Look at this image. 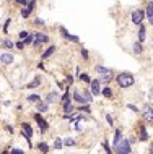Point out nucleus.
<instances>
[{"label":"nucleus","instance_id":"nucleus-1","mask_svg":"<svg viewBox=\"0 0 153 154\" xmlns=\"http://www.w3.org/2000/svg\"><path fill=\"white\" fill-rule=\"evenodd\" d=\"M73 99L80 104H88L91 102V94L88 91H80V89H75L73 91Z\"/></svg>","mask_w":153,"mask_h":154},{"label":"nucleus","instance_id":"nucleus-2","mask_svg":"<svg viewBox=\"0 0 153 154\" xmlns=\"http://www.w3.org/2000/svg\"><path fill=\"white\" fill-rule=\"evenodd\" d=\"M114 151L117 154H130V141L122 138L119 143L114 144Z\"/></svg>","mask_w":153,"mask_h":154},{"label":"nucleus","instance_id":"nucleus-3","mask_svg":"<svg viewBox=\"0 0 153 154\" xmlns=\"http://www.w3.org/2000/svg\"><path fill=\"white\" fill-rule=\"evenodd\" d=\"M117 85L121 88H129V86L134 85V76L130 73H121L117 76Z\"/></svg>","mask_w":153,"mask_h":154},{"label":"nucleus","instance_id":"nucleus-4","mask_svg":"<svg viewBox=\"0 0 153 154\" xmlns=\"http://www.w3.org/2000/svg\"><path fill=\"white\" fill-rule=\"evenodd\" d=\"M96 73L100 75V81H109L113 78V72L109 68L101 66V65H96Z\"/></svg>","mask_w":153,"mask_h":154},{"label":"nucleus","instance_id":"nucleus-5","mask_svg":"<svg viewBox=\"0 0 153 154\" xmlns=\"http://www.w3.org/2000/svg\"><path fill=\"white\" fill-rule=\"evenodd\" d=\"M31 37H33V44H34L36 47H41L43 42H47L49 41V37L46 34H43V32H33Z\"/></svg>","mask_w":153,"mask_h":154},{"label":"nucleus","instance_id":"nucleus-6","mask_svg":"<svg viewBox=\"0 0 153 154\" xmlns=\"http://www.w3.org/2000/svg\"><path fill=\"white\" fill-rule=\"evenodd\" d=\"M142 114H143V119H145L147 122H153V107L150 104H145V106L142 107Z\"/></svg>","mask_w":153,"mask_h":154},{"label":"nucleus","instance_id":"nucleus-7","mask_svg":"<svg viewBox=\"0 0 153 154\" xmlns=\"http://www.w3.org/2000/svg\"><path fill=\"white\" fill-rule=\"evenodd\" d=\"M21 127H23L24 136L28 138V143H30V146H31V141H30V138H33V128H31V125L30 123H23Z\"/></svg>","mask_w":153,"mask_h":154},{"label":"nucleus","instance_id":"nucleus-8","mask_svg":"<svg viewBox=\"0 0 153 154\" xmlns=\"http://www.w3.org/2000/svg\"><path fill=\"white\" fill-rule=\"evenodd\" d=\"M142 20H143V11L142 10H137V11L132 13V23L140 24V23H142Z\"/></svg>","mask_w":153,"mask_h":154},{"label":"nucleus","instance_id":"nucleus-9","mask_svg":"<svg viewBox=\"0 0 153 154\" xmlns=\"http://www.w3.org/2000/svg\"><path fill=\"white\" fill-rule=\"evenodd\" d=\"M34 119H36V122H38V125L41 127V130H43V131L46 130V128H47V122H46V120L41 117L39 114H36V115H34Z\"/></svg>","mask_w":153,"mask_h":154},{"label":"nucleus","instance_id":"nucleus-10","mask_svg":"<svg viewBox=\"0 0 153 154\" xmlns=\"http://www.w3.org/2000/svg\"><path fill=\"white\" fill-rule=\"evenodd\" d=\"M13 62V55L11 54H2V63L3 65H10Z\"/></svg>","mask_w":153,"mask_h":154},{"label":"nucleus","instance_id":"nucleus-11","mask_svg":"<svg viewBox=\"0 0 153 154\" xmlns=\"http://www.w3.org/2000/svg\"><path fill=\"white\" fill-rule=\"evenodd\" d=\"M147 16H148L150 24H153V2H150V3H148V7H147Z\"/></svg>","mask_w":153,"mask_h":154},{"label":"nucleus","instance_id":"nucleus-12","mask_svg":"<svg viewBox=\"0 0 153 154\" xmlns=\"http://www.w3.org/2000/svg\"><path fill=\"white\" fill-rule=\"evenodd\" d=\"M91 93L93 94H100V80H93L91 81Z\"/></svg>","mask_w":153,"mask_h":154},{"label":"nucleus","instance_id":"nucleus-13","mask_svg":"<svg viewBox=\"0 0 153 154\" xmlns=\"http://www.w3.org/2000/svg\"><path fill=\"white\" fill-rule=\"evenodd\" d=\"M60 31H62V34H64L67 39H70V41H75V42H78V37L77 36H72V34H69L67 31H65V28H60Z\"/></svg>","mask_w":153,"mask_h":154},{"label":"nucleus","instance_id":"nucleus-14","mask_svg":"<svg viewBox=\"0 0 153 154\" xmlns=\"http://www.w3.org/2000/svg\"><path fill=\"white\" fill-rule=\"evenodd\" d=\"M140 140H142V141H147V140H148V135H147V128L143 127V125H142V127H140Z\"/></svg>","mask_w":153,"mask_h":154},{"label":"nucleus","instance_id":"nucleus-15","mask_svg":"<svg viewBox=\"0 0 153 154\" xmlns=\"http://www.w3.org/2000/svg\"><path fill=\"white\" fill-rule=\"evenodd\" d=\"M46 101H47V104L56 102V101H57V93H49L47 97H46Z\"/></svg>","mask_w":153,"mask_h":154},{"label":"nucleus","instance_id":"nucleus-16","mask_svg":"<svg viewBox=\"0 0 153 154\" xmlns=\"http://www.w3.org/2000/svg\"><path fill=\"white\" fill-rule=\"evenodd\" d=\"M139 41L142 42V41H145V28L140 26V31H139Z\"/></svg>","mask_w":153,"mask_h":154},{"label":"nucleus","instance_id":"nucleus-17","mask_svg":"<svg viewBox=\"0 0 153 154\" xmlns=\"http://www.w3.org/2000/svg\"><path fill=\"white\" fill-rule=\"evenodd\" d=\"M54 51H56V47H54V45H52V47H49L47 51L43 54V59H46V57H49V55H51V54H54Z\"/></svg>","mask_w":153,"mask_h":154},{"label":"nucleus","instance_id":"nucleus-18","mask_svg":"<svg viewBox=\"0 0 153 154\" xmlns=\"http://www.w3.org/2000/svg\"><path fill=\"white\" fill-rule=\"evenodd\" d=\"M142 51L143 49H142V45H140V42H135L134 44V52L135 54H142Z\"/></svg>","mask_w":153,"mask_h":154},{"label":"nucleus","instance_id":"nucleus-19","mask_svg":"<svg viewBox=\"0 0 153 154\" xmlns=\"http://www.w3.org/2000/svg\"><path fill=\"white\" fill-rule=\"evenodd\" d=\"M38 110H39V112H46V110H47V104L38 102Z\"/></svg>","mask_w":153,"mask_h":154},{"label":"nucleus","instance_id":"nucleus-20","mask_svg":"<svg viewBox=\"0 0 153 154\" xmlns=\"http://www.w3.org/2000/svg\"><path fill=\"white\" fill-rule=\"evenodd\" d=\"M38 148L41 149V152H44V154H46V152L49 151V146H47L46 143H39V146H38Z\"/></svg>","mask_w":153,"mask_h":154},{"label":"nucleus","instance_id":"nucleus-21","mask_svg":"<svg viewBox=\"0 0 153 154\" xmlns=\"http://www.w3.org/2000/svg\"><path fill=\"white\" fill-rule=\"evenodd\" d=\"M39 81H41V80H39V78H36V80H34V81H31V83H30V85H28V88H31V89H33V88H36V86H38V85H39Z\"/></svg>","mask_w":153,"mask_h":154},{"label":"nucleus","instance_id":"nucleus-22","mask_svg":"<svg viewBox=\"0 0 153 154\" xmlns=\"http://www.w3.org/2000/svg\"><path fill=\"white\" fill-rule=\"evenodd\" d=\"M80 80H81V81H85V83H91V80H90V76H88L86 73L80 75Z\"/></svg>","mask_w":153,"mask_h":154},{"label":"nucleus","instance_id":"nucleus-23","mask_svg":"<svg viewBox=\"0 0 153 154\" xmlns=\"http://www.w3.org/2000/svg\"><path fill=\"white\" fill-rule=\"evenodd\" d=\"M103 96L111 97V96H113V93H111V88H104V89H103Z\"/></svg>","mask_w":153,"mask_h":154},{"label":"nucleus","instance_id":"nucleus-24","mask_svg":"<svg viewBox=\"0 0 153 154\" xmlns=\"http://www.w3.org/2000/svg\"><path fill=\"white\" fill-rule=\"evenodd\" d=\"M28 101H30V102H39V96L33 94V96H30V97H28Z\"/></svg>","mask_w":153,"mask_h":154},{"label":"nucleus","instance_id":"nucleus-25","mask_svg":"<svg viewBox=\"0 0 153 154\" xmlns=\"http://www.w3.org/2000/svg\"><path fill=\"white\" fill-rule=\"evenodd\" d=\"M121 140H122V138H121V131L117 130V131H116V135H114V144H116V143H119Z\"/></svg>","mask_w":153,"mask_h":154},{"label":"nucleus","instance_id":"nucleus-26","mask_svg":"<svg viewBox=\"0 0 153 154\" xmlns=\"http://www.w3.org/2000/svg\"><path fill=\"white\" fill-rule=\"evenodd\" d=\"M73 144H75V140H72V138L65 140V146H73Z\"/></svg>","mask_w":153,"mask_h":154},{"label":"nucleus","instance_id":"nucleus-27","mask_svg":"<svg viewBox=\"0 0 153 154\" xmlns=\"http://www.w3.org/2000/svg\"><path fill=\"white\" fill-rule=\"evenodd\" d=\"M2 45H3V47H5V49H10V47H11V45H13V44H11L10 41H3V42H2Z\"/></svg>","mask_w":153,"mask_h":154},{"label":"nucleus","instance_id":"nucleus-28","mask_svg":"<svg viewBox=\"0 0 153 154\" xmlns=\"http://www.w3.org/2000/svg\"><path fill=\"white\" fill-rule=\"evenodd\" d=\"M54 148H56V149H60V148H62V141H60V140H56V143H54Z\"/></svg>","mask_w":153,"mask_h":154},{"label":"nucleus","instance_id":"nucleus-29","mask_svg":"<svg viewBox=\"0 0 153 154\" xmlns=\"http://www.w3.org/2000/svg\"><path fill=\"white\" fill-rule=\"evenodd\" d=\"M20 39H28V32L26 31H21V32H20Z\"/></svg>","mask_w":153,"mask_h":154},{"label":"nucleus","instance_id":"nucleus-30","mask_svg":"<svg viewBox=\"0 0 153 154\" xmlns=\"http://www.w3.org/2000/svg\"><path fill=\"white\" fill-rule=\"evenodd\" d=\"M34 23H36V24H39V26H43V24H44V21H43L41 18H36V20H34Z\"/></svg>","mask_w":153,"mask_h":154},{"label":"nucleus","instance_id":"nucleus-31","mask_svg":"<svg viewBox=\"0 0 153 154\" xmlns=\"http://www.w3.org/2000/svg\"><path fill=\"white\" fill-rule=\"evenodd\" d=\"M8 24H10V20H7V21H5V24H3V31H8Z\"/></svg>","mask_w":153,"mask_h":154},{"label":"nucleus","instance_id":"nucleus-32","mask_svg":"<svg viewBox=\"0 0 153 154\" xmlns=\"http://www.w3.org/2000/svg\"><path fill=\"white\" fill-rule=\"evenodd\" d=\"M11 154H24L21 149H13V151H11Z\"/></svg>","mask_w":153,"mask_h":154},{"label":"nucleus","instance_id":"nucleus-33","mask_svg":"<svg viewBox=\"0 0 153 154\" xmlns=\"http://www.w3.org/2000/svg\"><path fill=\"white\" fill-rule=\"evenodd\" d=\"M104 149H106V154H113V152H111V149H109V146H107L106 143H104Z\"/></svg>","mask_w":153,"mask_h":154},{"label":"nucleus","instance_id":"nucleus-34","mask_svg":"<svg viewBox=\"0 0 153 154\" xmlns=\"http://www.w3.org/2000/svg\"><path fill=\"white\" fill-rule=\"evenodd\" d=\"M16 2H18V3H21V5H26V3H28V0H16Z\"/></svg>","mask_w":153,"mask_h":154},{"label":"nucleus","instance_id":"nucleus-35","mask_svg":"<svg viewBox=\"0 0 153 154\" xmlns=\"http://www.w3.org/2000/svg\"><path fill=\"white\" fill-rule=\"evenodd\" d=\"M23 45H24V42H16V47L18 49H23Z\"/></svg>","mask_w":153,"mask_h":154},{"label":"nucleus","instance_id":"nucleus-36","mask_svg":"<svg viewBox=\"0 0 153 154\" xmlns=\"http://www.w3.org/2000/svg\"><path fill=\"white\" fill-rule=\"evenodd\" d=\"M106 120H107V122H109L111 125H113V119H111V115H106Z\"/></svg>","mask_w":153,"mask_h":154},{"label":"nucleus","instance_id":"nucleus-37","mask_svg":"<svg viewBox=\"0 0 153 154\" xmlns=\"http://www.w3.org/2000/svg\"><path fill=\"white\" fill-rule=\"evenodd\" d=\"M81 55H83V57H88V52H86L85 49H83V51H81Z\"/></svg>","mask_w":153,"mask_h":154},{"label":"nucleus","instance_id":"nucleus-38","mask_svg":"<svg viewBox=\"0 0 153 154\" xmlns=\"http://www.w3.org/2000/svg\"><path fill=\"white\" fill-rule=\"evenodd\" d=\"M150 154H153V143L150 144Z\"/></svg>","mask_w":153,"mask_h":154},{"label":"nucleus","instance_id":"nucleus-39","mask_svg":"<svg viewBox=\"0 0 153 154\" xmlns=\"http://www.w3.org/2000/svg\"><path fill=\"white\" fill-rule=\"evenodd\" d=\"M150 97L153 99V88H151V91H150Z\"/></svg>","mask_w":153,"mask_h":154}]
</instances>
